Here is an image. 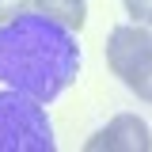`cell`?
<instances>
[{
  "label": "cell",
  "mask_w": 152,
  "mask_h": 152,
  "mask_svg": "<svg viewBox=\"0 0 152 152\" xmlns=\"http://www.w3.org/2000/svg\"><path fill=\"white\" fill-rule=\"evenodd\" d=\"M80 72L76 31L42 12L0 23V80L38 103H53Z\"/></svg>",
  "instance_id": "1"
},
{
  "label": "cell",
  "mask_w": 152,
  "mask_h": 152,
  "mask_svg": "<svg viewBox=\"0 0 152 152\" xmlns=\"http://www.w3.org/2000/svg\"><path fill=\"white\" fill-rule=\"evenodd\" d=\"M53 126L42 110V103L31 95L0 91V152H53Z\"/></svg>",
  "instance_id": "2"
},
{
  "label": "cell",
  "mask_w": 152,
  "mask_h": 152,
  "mask_svg": "<svg viewBox=\"0 0 152 152\" xmlns=\"http://www.w3.org/2000/svg\"><path fill=\"white\" fill-rule=\"evenodd\" d=\"M88 152H148L152 148V133L145 126V118L137 114H118L110 118L103 129L88 137Z\"/></svg>",
  "instance_id": "3"
},
{
  "label": "cell",
  "mask_w": 152,
  "mask_h": 152,
  "mask_svg": "<svg viewBox=\"0 0 152 152\" xmlns=\"http://www.w3.org/2000/svg\"><path fill=\"white\" fill-rule=\"evenodd\" d=\"M148 46H152L148 27H141V23H122V27H114L110 38H107V65H110V72L118 76V80H126V76L133 72V65L148 53Z\"/></svg>",
  "instance_id": "4"
},
{
  "label": "cell",
  "mask_w": 152,
  "mask_h": 152,
  "mask_svg": "<svg viewBox=\"0 0 152 152\" xmlns=\"http://www.w3.org/2000/svg\"><path fill=\"white\" fill-rule=\"evenodd\" d=\"M34 12L57 19L61 27H69V31L80 34L84 23H88V0H34Z\"/></svg>",
  "instance_id": "5"
},
{
  "label": "cell",
  "mask_w": 152,
  "mask_h": 152,
  "mask_svg": "<svg viewBox=\"0 0 152 152\" xmlns=\"http://www.w3.org/2000/svg\"><path fill=\"white\" fill-rule=\"evenodd\" d=\"M126 88H129L137 99H145V103H152V46H148V53L141 57L137 65H133V72L122 80Z\"/></svg>",
  "instance_id": "6"
},
{
  "label": "cell",
  "mask_w": 152,
  "mask_h": 152,
  "mask_svg": "<svg viewBox=\"0 0 152 152\" xmlns=\"http://www.w3.org/2000/svg\"><path fill=\"white\" fill-rule=\"evenodd\" d=\"M126 12H129L133 23L141 27H152V0H126Z\"/></svg>",
  "instance_id": "7"
},
{
  "label": "cell",
  "mask_w": 152,
  "mask_h": 152,
  "mask_svg": "<svg viewBox=\"0 0 152 152\" xmlns=\"http://www.w3.org/2000/svg\"><path fill=\"white\" fill-rule=\"evenodd\" d=\"M31 8H34V0H0V23L23 15V12H31Z\"/></svg>",
  "instance_id": "8"
}]
</instances>
